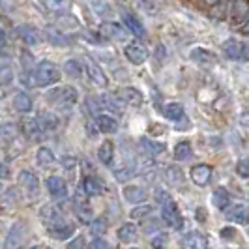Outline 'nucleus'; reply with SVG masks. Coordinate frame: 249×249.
Masks as SVG:
<instances>
[{
  "mask_svg": "<svg viewBox=\"0 0 249 249\" xmlns=\"http://www.w3.org/2000/svg\"><path fill=\"white\" fill-rule=\"evenodd\" d=\"M60 70L54 66V64L47 62H39L34 68V73H32V83L36 87H51V85H56L60 81Z\"/></svg>",
  "mask_w": 249,
  "mask_h": 249,
  "instance_id": "1",
  "label": "nucleus"
},
{
  "mask_svg": "<svg viewBox=\"0 0 249 249\" xmlns=\"http://www.w3.org/2000/svg\"><path fill=\"white\" fill-rule=\"evenodd\" d=\"M92 8H94V12L100 13L101 17H107L109 13H112L111 6L109 4H103V2H96V4H92Z\"/></svg>",
  "mask_w": 249,
  "mask_h": 249,
  "instance_id": "41",
  "label": "nucleus"
},
{
  "mask_svg": "<svg viewBox=\"0 0 249 249\" xmlns=\"http://www.w3.org/2000/svg\"><path fill=\"white\" fill-rule=\"evenodd\" d=\"M161 217L165 223L169 225V227H173V229H176V231H180L184 227V219H182V215L178 212V206L175 204V200L161 206Z\"/></svg>",
  "mask_w": 249,
  "mask_h": 249,
  "instance_id": "7",
  "label": "nucleus"
},
{
  "mask_svg": "<svg viewBox=\"0 0 249 249\" xmlns=\"http://www.w3.org/2000/svg\"><path fill=\"white\" fill-rule=\"evenodd\" d=\"M242 47H244V43L238 41V39H234V37L227 39V41L223 43L225 54H227L231 60H240V62H242Z\"/></svg>",
  "mask_w": 249,
  "mask_h": 249,
  "instance_id": "19",
  "label": "nucleus"
},
{
  "mask_svg": "<svg viewBox=\"0 0 249 249\" xmlns=\"http://www.w3.org/2000/svg\"><path fill=\"white\" fill-rule=\"evenodd\" d=\"M0 189H2V184H0Z\"/></svg>",
  "mask_w": 249,
  "mask_h": 249,
  "instance_id": "54",
  "label": "nucleus"
},
{
  "mask_svg": "<svg viewBox=\"0 0 249 249\" xmlns=\"http://www.w3.org/2000/svg\"><path fill=\"white\" fill-rule=\"evenodd\" d=\"M167 248V234H158L152 240V249H165Z\"/></svg>",
  "mask_w": 249,
  "mask_h": 249,
  "instance_id": "44",
  "label": "nucleus"
},
{
  "mask_svg": "<svg viewBox=\"0 0 249 249\" xmlns=\"http://www.w3.org/2000/svg\"><path fill=\"white\" fill-rule=\"evenodd\" d=\"M0 175H2V176H6V178L10 176V171H8V167L4 169V167H2V163H0Z\"/></svg>",
  "mask_w": 249,
  "mask_h": 249,
  "instance_id": "51",
  "label": "nucleus"
},
{
  "mask_svg": "<svg viewBox=\"0 0 249 249\" xmlns=\"http://www.w3.org/2000/svg\"><path fill=\"white\" fill-rule=\"evenodd\" d=\"M47 101L53 103L54 107H58L60 111H71L73 105L77 103V90L73 87H62L51 90Z\"/></svg>",
  "mask_w": 249,
  "mask_h": 249,
  "instance_id": "2",
  "label": "nucleus"
},
{
  "mask_svg": "<svg viewBox=\"0 0 249 249\" xmlns=\"http://www.w3.org/2000/svg\"><path fill=\"white\" fill-rule=\"evenodd\" d=\"M17 36L25 41L26 45H39L41 43V34L36 26L32 25H21L17 26Z\"/></svg>",
  "mask_w": 249,
  "mask_h": 249,
  "instance_id": "10",
  "label": "nucleus"
},
{
  "mask_svg": "<svg viewBox=\"0 0 249 249\" xmlns=\"http://www.w3.org/2000/svg\"><path fill=\"white\" fill-rule=\"evenodd\" d=\"M163 112H165V116H167L169 120H173V122L184 120V107H182L180 103H169Z\"/></svg>",
  "mask_w": 249,
  "mask_h": 249,
  "instance_id": "31",
  "label": "nucleus"
},
{
  "mask_svg": "<svg viewBox=\"0 0 249 249\" xmlns=\"http://www.w3.org/2000/svg\"><path fill=\"white\" fill-rule=\"evenodd\" d=\"M242 62H249V43H244L242 47Z\"/></svg>",
  "mask_w": 249,
  "mask_h": 249,
  "instance_id": "47",
  "label": "nucleus"
},
{
  "mask_svg": "<svg viewBox=\"0 0 249 249\" xmlns=\"http://www.w3.org/2000/svg\"><path fill=\"white\" fill-rule=\"evenodd\" d=\"M85 248V240L83 238H75L68 244V249H83Z\"/></svg>",
  "mask_w": 249,
  "mask_h": 249,
  "instance_id": "46",
  "label": "nucleus"
},
{
  "mask_svg": "<svg viewBox=\"0 0 249 249\" xmlns=\"http://www.w3.org/2000/svg\"><path fill=\"white\" fill-rule=\"evenodd\" d=\"M236 173L240 176H244V178H249V160H240L236 163Z\"/></svg>",
  "mask_w": 249,
  "mask_h": 249,
  "instance_id": "42",
  "label": "nucleus"
},
{
  "mask_svg": "<svg viewBox=\"0 0 249 249\" xmlns=\"http://www.w3.org/2000/svg\"><path fill=\"white\" fill-rule=\"evenodd\" d=\"M210 178H212V169H210L208 165H204V163L195 165V167L191 169V180H193L197 186H206V184L210 182Z\"/></svg>",
  "mask_w": 249,
  "mask_h": 249,
  "instance_id": "15",
  "label": "nucleus"
},
{
  "mask_svg": "<svg viewBox=\"0 0 249 249\" xmlns=\"http://www.w3.org/2000/svg\"><path fill=\"white\" fill-rule=\"evenodd\" d=\"M39 215H41V219H43V223H45L47 229H51V227H54V225L66 221V219L62 217V213L58 212L54 206H51V204H45V206L41 208Z\"/></svg>",
  "mask_w": 249,
  "mask_h": 249,
  "instance_id": "14",
  "label": "nucleus"
},
{
  "mask_svg": "<svg viewBox=\"0 0 249 249\" xmlns=\"http://www.w3.org/2000/svg\"><path fill=\"white\" fill-rule=\"evenodd\" d=\"M21 131H23L28 139H41L43 137V131H41V127H39L37 118H26L25 122L21 124Z\"/></svg>",
  "mask_w": 249,
  "mask_h": 249,
  "instance_id": "20",
  "label": "nucleus"
},
{
  "mask_svg": "<svg viewBox=\"0 0 249 249\" xmlns=\"http://www.w3.org/2000/svg\"><path fill=\"white\" fill-rule=\"evenodd\" d=\"M122 19H124V25L125 28L133 34V36L137 37H146V30H144V26H142V23L139 21L137 15H133V13H124L122 15Z\"/></svg>",
  "mask_w": 249,
  "mask_h": 249,
  "instance_id": "16",
  "label": "nucleus"
},
{
  "mask_svg": "<svg viewBox=\"0 0 249 249\" xmlns=\"http://www.w3.org/2000/svg\"><path fill=\"white\" fill-rule=\"evenodd\" d=\"M225 215H227V219L232 221V223L244 225V227L249 225V208L246 204H234V206L227 208Z\"/></svg>",
  "mask_w": 249,
  "mask_h": 249,
  "instance_id": "8",
  "label": "nucleus"
},
{
  "mask_svg": "<svg viewBox=\"0 0 249 249\" xmlns=\"http://www.w3.org/2000/svg\"><path fill=\"white\" fill-rule=\"evenodd\" d=\"M37 122H39L41 131H43V133H47V131L56 129V125H58V118H56L54 114H51V112H41V114L37 116Z\"/></svg>",
  "mask_w": 249,
  "mask_h": 249,
  "instance_id": "26",
  "label": "nucleus"
},
{
  "mask_svg": "<svg viewBox=\"0 0 249 249\" xmlns=\"http://www.w3.org/2000/svg\"><path fill=\"white\" fill-rule=\"evenodd\" d=\"M83 189H85V193H87L88 197H98V195H101V191H103L100 180L94 178V176H87V178H85Z\"/></svg>",
  "mask_w": 249,
  "mask_h": 249,
  "instance_id": "27",
  "label": "nucleus"
},
{
  "mask_svg": "<svg viewBox=\"0 0 249 249\" xmlns=\"http://www.w3.org/2000/svg\"><path fill=\"white\" fill-rule=\"evenodd\" d=\"M45 186H47V191L53 199H64L68 195V184L60 176H49L45 180Z\"/></svg>",
  "mask_w": 249,
  "mask_h": 249,
  "instance_id": "9",
  "label": "nucleus"
},
{
  "mask_svg": "<svg viewBox=\"0 0 249 249\" xmlns=\"http://www.w3.org/2000/svg\"><path fill=\"white\" fill-rule=\"evenodd\" d=\"M124 54H125V58H127L131 64H135V66L144 64L146 62V58H148V51H146V47H144L142 43H139V41L127 43L124 49Z\"/></svg>",
  "mask_w": 249,
  "mask_h": 249,
  "instance_id": "5",
  "label": "nucleus"
},
{
  "mask_svg": "<svg viewBox=\"0 0 249 249\" xmlns=\"http://www.w3.org/2000/svg\"><path fill=\"white\" fill-rule=\"evenodd\" d=\"M101 34L105 37H109V39L120 41V39H124L127 32L120 25H116V23H103L101 25Z\"/></svg>",
  "mask_w": 249,
  "mask_h": 249,
  "instance_id": "21",
  "label": "nucleus"
},
{
  "mask_svg": "<svg viewBox=\"0 0 249 249\" xmlns=\"http://www.w3.org/2000/svg\"><path fill=\"white\" fill-rule=\"evenodd\" d=\"M152 213V206L150 204H144V206H137L135 210H131V217L133 219H144Z\"/></svg>",
  "mask_w": 249,
  "mask_h": 249,
  "instance_id": "39",
  "label": "nucleus"
},
{
  "mask_svg": "<svg viewBox=\"0 0 249 249\" xmlns=\"http://www.w3.org/2000/svg\"><path fill=\"white\" fill-rule=\"evenodd\" d=\"M116 96H118V100L122 101L124 105L139 107V105L142 103V94L139 92L137 88H133V87H125V88H122L120 92H116Z\"/></svg>",
  "mask_w": 249,
  "mask_h": 249,
  "instance_id": "12",
  "label": "nucleus"
},
{
  "mask_svg": "<svg viewBox=\"0 0 249 249\" xmlns=\"http://www.w3.org/2000/svg\"><path fill=\"white\" fill-rule=\"evenodd\" d=\"M28 238V227L25 221H15L4 240V249H21Z\"/></svg>",
  "mask_w": 249,
  "mask_h": 249,
  "instance_id": "3",
  "label": "nucleus"
},
{
  "mask_svg": "<svg viewBox=\"0 0 249 249\" xmlns=\"http://www.w3.org/2000/svg\"><path fill=\"white\" fill-rule=\"evenodd\" d=\"M64 71H66V75H70L73 79H79L81 73H83V66H81V62H77V60H68L66 66H64Z\"/></svg>",
  "mask_w": 249,
  "mask_h": 249,
  "instance_id": "35",
  "label": "nucleus"
},
{
  "mask_svg": "<svg viewBox=\"0 0 249 249\" xmlns=\"http://www.w3.org/2000/svg\"><path fill=\"white\" fill-rule=\"evenodd\" d=\"M36 161H37V165L43 167V169L51 167V165L54 163V154H53V150L47 148V146H41L36 154Z\"/></svg>",
  "mask_w": 249,
  "mask_h": 249,
  "instance_id": "29",
  "label": "nucleus"
},
{
  "mask_svg": "<svg viewBox=\"0 0 249 249\" xmlns=\"http://www.w3.org/2000/svg\"><path fill=\"white\" fill-rule=\"evenodd\" d=\"M191 60H195L197 64H212L215 60V54L210 53V51H204V49H193L191 51Z\"/></svg>",
  "mask_w": 249,
  "mask_h": 249,
  "instance_id": "30",
  "label": "nucleus"
},
{
  "mask_svg": "<svg viewBox=\"0 0 249 249\" xmlns=\"http://www.w3.org/2000/svg\"><path fill=\"white\" fill-rule=\"evenodd\" d=\"M107 231V219L105 217H100V219H96L94 223H92V232L96 234V236H100Z\"/></svg>",
  "mask_w": 249,
  "mask_h": 249,
  "instance_id": "40",
  "label": "nucleus"
},
{
  "mask_svg": "<svg viewBox=\"0 0 249 249\" xmlns=\"http://www.w3.org/2000/svg\"><path fill=\"white\" fill-rule=\"evenodd\" d=\"M45 4L49 6L51 10H58V8H66V6H68V4H64V2H60V4H58V2H45Z\"/></svg>",
  "mask_w": 249,
  "mask_h": 249,
  "instance_id": "48",
  "label": "nucleus"
},
{
  "mask_svg": "<svg viewBox=\"0 0 249 249\" xmlns=\"http://www.w3.org/2000/svg\"><path fill=\"white\" fill-rule=\"evenodd\" d=\"M212 202H213V206H215V208H219V210H227V208H229V204H231V195H229V191H227L225 187H217L212 195Z\"/></svg>",
  "mask_w": 249,
  "mask_h": 249,
  "instance_id": "25",
  "label": "nucleus"
},
{
  "mask_svg": "<svg viewBox=\"0 0 249 249\" xmlns=\"http://www.w3.org/2000/svg\"><path fill=\"white\" fill-rule=\"evenodd\" d=\"M62 163H64V169H73L75 160H71V158H70V160H66V158H64Z\"/></svg>",
  "mask_w": 249,
  "mask_h": 249,
  "instance_id": "49",
  "label": "nucleus"
},
{
  "mask_svg": "<svg viewBox=\"0 0 249 249\" xmlns=\"http://www.w3.org/2000/svg\"><path fill=\"white\" fill-rule=\"evenodd\" d=\"M47 34H49L51 43H54V45H58V47H66V37H64L56 28H49Z\"/></svg>",
  "mask_w": 249,
  "mask_h": 249,
  "instance_id": "37",
  "label": "nucleus"
},
{
  "mask_svg": "<svg viewBox=\"0 0 249 249\" xmlns=\"http://www.w3.org/2000/svg\"><path fill=\"white\" fill-rule=\"evenodd\" d=\"M75 232V227L73 225H70L68 221H62V223L54 225V227H51L47 229V234L51 238H54V240H58V242H64V240H70V238L73 236Z\"/></svg>",
  "mask_w": 249,
  "mask_h": 249,
  "instance_id": "13",
  "label": "nucleus"
},
{
  "mask_svg": "<svg viewBox=\"0 0 249 249\" xmlns=\"http://www.w3.org/2000/svg\"><path fill=\"white\" fill-rule=\"evenodd\" d=\"M244 32L249 34V13H248V19H246V23H244Z\"/></svg>",
  "mask_w": 249,
  "mask_h": 249,
  "instance_id": "52",
  "label": "nucleus"
},
{
  "mask_svg": "<svg viewBox=\"0 0 249 249\" xmlns=\"http://www.w3.org/2000/svg\"><path fill=\"white\" fill-rule=\"evenodd\" d=\"M167 178H169V182L175 184V186H182L184 180H186V178H184V173L180 171V167H175V165L167 169Z\"/></svg>",
  "mask_w": 249,
  "mask_h": 249,
  "instance_id": "33",
  "label": "nucleus"
},
{
  "mask_svg": "<svg viewBox=\"0 0 249 249\" xmlns=\"http://www.w3.org/2000/svg\"><path fill=\"white\" fill-rule=\"evenodd\" d=\"M87 71H88V77H90V81L96 85V87H101L105 88L107 87V75L103 73V70H101L98 64L94 62L92 58H87Z\"/></svg>",
  "mask_w": 249,
  "mask_h": 249,
  "instance_id": "11",
  "label": "nucleus"
},
{
  "mask_svg": "<svg viewBox=\"0 0 249 249\" xmlns=\"http://www.w3.org/2000/svg\"><path fill=\"white\" fill-rule=\"evenodd\" d=\"M13 107H15V111L19 112H30L32 107H34V101H32V98L28 94L19 92V94L13 96Z\"/></svg>",
  "mask_w": 249,
  "mask_h": 249,
  "instance_id": "23",
  "label": "nucleus"
},
{
  "mask_svg": "<svg viewBox=\"0 0 249 249\" xmlns=\"http://www.w3.org/2000/svg\"><path fill=\"white\" fill-rule=\"evenodd\" d=\"M191 156V144L189 142H178L175 146V160H178V161H184V160H187Z\"/></svg>",
  "mask_w": 249,
  "mask_h": 249,
  "instance_id": "34",
  "label": "nucleus"
},
{
  "mask_svg": "<svg viewBox=\"0 0 249 249\" xmlns=\"http://www.w3.org/2000/svg\"><path fill=\"white\" fill-rule=\"evenodd\" d=\"M75 213L83 223H90V219H92V208L88 204V195L81 187L75 193Z\"/></svg>",
  "mask_w": 249,
  "mask_h": 249,
  "instance_id": "4",
  "label": "nucleus"
},
{
  "mask_svg": "<svg viewBox=\"0 0 249 249\" xmlns=\"http://www.w3.org/2000/svg\"><path fill=\"white\" fill-rule=\"evenodd\" d=\"M182 249H206V238L197 231H191L182 238Z\"/></svg>",
  "mask_w": 249,
  "mask_h": 249,
  "instance_id": "17",
  "label": "nucleus"
},
{
  "mask_svg": "<svg viewBox=\"0 0 249 249\" xmlns=\"http://www.w3.org/2000/svg\"><path fill=\"white\" fill-rule=\"evenodd\" d=\"M12 81H13V70L10 66H2V68H0V85L6 87V85H10Z\"/></svg>",
  "mask_w": 249,
  "mask_h": 249,
  "instance_id": "38",
  "label": "nucleus"
},
{
  "mask_svg": "<svg viewBox=\"0 0 249 249\" xmlns=\"http://www.w3.org/2000/svg\"><path fill=\"white\" fill-rule=\"evenodd\" d=\"M17 139V125L13 124H0V141L13 142Z\"/></svg>",
  "mask_w": 249,
  "mask_h": 249,
  "instance_id": "32",
  "label": "nucleus"
},
{
  "mask_svg": "<svg viewBox=\"0 0 249 249\" xmlns=\"http://www.w3.org/2000/svg\"><path fill=\"white\" fill-rule=\"evenodd\" d=\"M96 125L101 133H116L118 131V120L111 114H98L96 116Z\"/></svg>",
  "mask_w": 249,
  "mask_h": 249,
  "instance_id": "18",
  "label": "nucleus"
},
{
  "mask_svg": "<svg viewBox=\"0 0 249 249\" xmlns=\"http://www.w3.org/2000/svg\"><path fill=\"white\" fill-rule=\"evenodd\" d=\"M88 249H111V248H109V244H107L105 240H101V238H96V240H92V242H90Z\"/></svg>",
  "mask_w": 249,
  "mask_h": 249,
  "instance_id": "45",
  "label": "nucleus"
},
{
  "mask_svg": "<svg viewBox=\"0 0 249 249\" xmlns=\"http://www.w3.org/2000/svg\"><path fill=\"white\" fill-rule=\"evenodd\" d=\"M98 158H100L101 163L111 165L112 160H114V144H112L111 141H105V142L101 144L100 150H98Z\"/></svg>",
  "mask_w": 249,
  "mask_h": 249,
  "instance_id": "28",
  "label": "nucleus"
},
{
  "mask_svg": "<svg viewBox=\"0 0 249 249\" xmlns=\"http://www.w3.org/2000/svg\"><path fill=\"white\" fill-rule=\"evenodd\" d=\"M137 234H139V231L133 223H124L118 229V240L124 242V244L135 242V240H137Z\"/></svg>",
  "mask_w": 249,
  "mask_h": 249,
  "instance_id": "24",
  "label": "nucleus"
},
{
  "mask_svg": "<svg viewBox=\"0 0 249 249\" xmlns=\"http://www.w3.org/2000/svg\"><path fill=\"white\" fill-rule=\"evenodd\" d=\"M19 184L25 189V193L30 199H37L39 195V178L32 171H23L19 175Z\"/></svg>",
  "mask_w": 249,
  "mask_h": 249,
  "instance_id": "6",
  "label": "nucleus"
},
{
  "mask_svg": "<svg viewBox=\"0 0 249 249\" xmlns=\"http://www.w3.org/2000/svg\"><path fill=\"white\" fill-rule=\"evenodd\" d=\"M156 200L161 204V206H165V204H169V202H173V199H171V195L165 191V189H156Z\"/></svg>",
  "mask_w": 249,
  "mask_h": 249,
  "instance_id": "43",
  "label": "nucleus"
},
{
  "mask_svg": "<svg viewBox=\"0 0 249 249\" xmlns=\"http://www.w3.org/2000/svg\"><path fill=\"white\" fill-rule=\"evenodd\" d=\"M141 144H142V146L146 148V152L152 154V156H158V154H161L163 150H165V144H161V142H154V141H150V139H142Z\"/></svg>",
  "mask_w": 249,
  "mask_h": 249,
  "instance_id": "36",
  "label": "nucleus"
},
{
  "mask_svg": "<svg viewBox=\"0 0 249 249\" xmlns=\"http://www.w3.org/2000/svg\"><path fill=\"white\" fill-rule=\"evenodd\" d=\"M124 199L133 204H141L146 200V191L139 186H125L124 187Z\"/></svg>",
  "mask_w": 249,
  "mask_h": 249,
  "instance_id": "22",
  "label": "nucleus"
},
{
  "mask_svg": "<svg viewBox=\"0 0 249 249\" xmlns=\"http://www.w3.org/2000/svg\"><path fill=\"white\" fill-rule=\"evenodd\" d=\"M30 249H51V248H45V246H34V248H30Z\"/></svg>",
  "mask_w": 249,
  "mask_h": 249,
  "instance_id": "53",
  "label": "nucleus"
},
{
  "mask_svg": "<svg viewBox=\"0 0 249 249\" xmlns=\"http://www.w3.org/2000/svg\"><path fill=\"white\" fill-rule=\"evenodd\" d=\"M6 41H8V39H6V32L0 28V47H4V45H6Z\"/></svg>",
  "mask_w": 249,
  "mask_h": 249,
  "instance_id": "50",
  "label": "nucleus"
}]
</instances>
